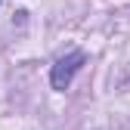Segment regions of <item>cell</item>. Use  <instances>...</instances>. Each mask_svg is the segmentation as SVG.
<instances>
[{
  "label": "cell",
  "instance_id": "6da1fadb",
  "mask_svg": "<svg viewBox=\"0 0 130 130\" xmlns=\"http://www.w3.org/2000/svg\"><path fill=\"white\" fill-rule=\"evenodd\" d=\"M84 62H87V56L80 53V50H71V53H65L56 65H53V71H50V80H53V87L56 90H65L71 84V77L84 68Z\"/></svg>",
  "mask_w": 130,
  "mask_h": 130
}]
</instances>
